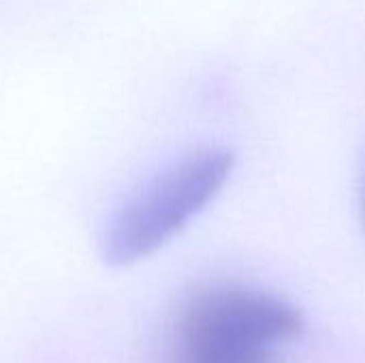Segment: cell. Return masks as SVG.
<instances>
[{"instance_id": "1", "label": "cell", "mask_w": 365, "mask_h": 363, "mask_svg": "<svg viewBox=\"0 0 365 363\" xmlns=\"http://www.w3.org/2000/svg\"><path fill=\"white\" fill-rule=\"evenodd\" d=\"M233 154L199 150L143 184L109 218L101 235L103 259L111 265L135 263L169 242L222 188Z\"/></svg>"}, {"instance_id": "2", "label": "cell", "mask_w": 365, "mask_h": 363, "mask_svg": "<svg viewBox=\"0 0 365 363\" xmlns=\"http://www.w3.org/2000/svg\"><path fill=\"white\" fill-rule=\"evenodd\" d=\"M304 319L289 302L250 289H212L178 321L180 351H257L299 336Z\"/></svg>"}, {"instance_id": "3", "label": "cell", "mask_w": 365, "mask_h": 363, "mask_svg": "<svg viewBox=\"0 0 365 363\" xmlns=\"http://www.w3.org/2000/svg\"><path fill=\"white\" fill-rule=\"evenodd\" d=\"M182 363H278L272 349L257 351H180Z\"/></svg>"}, {"instance_id": "4", "label": "cell", "mask_w": 365, "mask_h": 363, "mask_svg": "<svg viewBox=\"0 0 365 363\" xmlns=\"http://www.w3.org/2000/svg\"><path fill=\"white\" fill-rule=\"evenodd\" d=\"M364 208H365V197H364Z\"/></svg>"}]
</instances>
